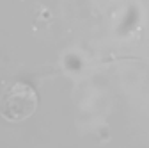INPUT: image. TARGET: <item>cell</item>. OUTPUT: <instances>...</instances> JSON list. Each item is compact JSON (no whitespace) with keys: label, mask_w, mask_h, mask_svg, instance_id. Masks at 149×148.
Segmentation results:
<instances>
[{"label":"cell","mask_w":149,"mask_h":148,"mask_svg":"<svg viewBox=\"0 0 149 148\" xmlns=\"http://www.w3.org/2000/svg\"><path fill=\"white\" fill-rule=\"evenodd\" d=\"M36 102H37L36 93L29 86L16 84L11 89H7V93L4 95L0 111L9 120H22L34 113Z\"/></svg>","instance_id":"1"}]
</instances>
